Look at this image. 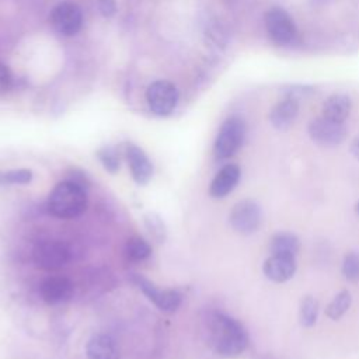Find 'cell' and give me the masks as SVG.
Instances as JSON below:
<instances>
[{
	"label": "cell",
	"mask_w": 359,
	"mask_h": 359,
	"mask_svg": "<svg viewBox=\"0 0 359 359\" xmlns=\"http://www.w3.org/2000/svg\"><path fill=\"white\" fill-rule=\"evenodd\" d=\"M318 316V302L313 296H304L300 302L299 321L304 328H310L316 324Z\"/></svg>",
	"instance_id": "20"
},
{
	"label": "cell",
	"mask_w": 359,
	"mask_h": 359,
	"mask_svg": "<svg viewBox=\"0 0 359 359\" xmlns=\"http://www.w3.org/2000/svg\"><path fill=\"white\" fill-rule=\"evenodd\" d=\"M146 101L156 115L165 116L171 114L178 104V90L170 81L157 80L147 87Z\"/></svg>",
	"instance_id": "5"
},
{
	"label": "cell",
	"mask_w": 359,
	"mask_h": 359,
	"mask_svg": "<svg viewBox=\"0 0 359 359\" xmlns=\"http://www.w3.org/2000/svg\"><path fill=\"white\" fill-rule=\"evenodd\" d=\"M97 4L104 17H112L116 11V0H97Z\"/></svg>",
	"instance_id": "26"
},
{
	"label": "cell",
	"mask_w": 359,
	"mask_h": 359,
	"mask_svg": "<svg viewBox=\"0 0 359 359\" xmlns=\"http://www.w3.org/2000/svg\"><path fill=\"white\" fill-rule=\"evenodd\" d=\"M355 210H356V215L359 216V202L356 203V206H355Z\"/></svg>",
	"instance_id": "29"
},
{
	"label": "cell",
	"mask_w": 359,
	"mask_h": 359,
	"mask_svg": "<svg viewBox=\"0 0 359 359\" xmlns=\"http://www.w3.org/2000/svg\"><path fill=\"white\" fill-rule=\"evenodd\" d=\"M87 209V194L83 185L66 180L57 182L48 196V210L59 219H76Z\"/></svg>",
	"instance_id": "2"
},
{
	"label": "cell",
	"mask_w": 359,
	"mask_h": 359,
	"mask_svg": "<svg viewBox=\"0 0 359 359\" xmlns=\"http://www.w3.org/2000/svg\"><path fill=\"white\" fill-rule=\"evenodd\" d=\"M351 108H352L351 98L346 94L335 93L324 101L321 112H323V116L331 121L345 122L351 114Z\"/></svg>",
	"instance_id": "17"
},
{
	"label": "cell",
	"mask_w": 359,
	"mask_h": 359,
	"mask_svg": "<svg viewBox=\"0 0 359 359\" xmlns=\"http://www.w3.org/2000/svg\"><path fill=\"white\" fill-rule=\"evenodd\" d=\"M125 254L132 261H144L151 255V247L144 238L132 237L125 244Z\"/></svg>",
	"instance_id": "21"
},
{
	"label": "cell",
	"mask_w": 359,
	"mask_h": 359,
	"mask_svg": "<svg viewBox=\"0 0 359 359\" xmlns=\"http://www.w3.org/2000/svg\"><path fill=\"white\" fill-rule=\"evenodd\" d=\"M10 84H11V73L7 66L0 63V93H4L6 90H8Z\"/></svg>",
	"instance_id": "27"
},
{
	"label": "cell",
	"mask_w": 359,
	"mask_h": 359,
	"mask_svg": "<svg viewBox=\"0 0 359 359\" xmlns=\"http://www.w3.org/2000/svg\"><path fill=\"white\" fill-rule=\"evenodd\" d=\"M49 21L56 32L72 36L76 35L83 25V13L77 4L65 1L52 8Z\"/></svg>",
	"instance_id": "9"
},
{
	"label": "cell",
	"mask_w": 359,
	"mask_h": 359,
	"mask_svg": "<svg viewBox=\"0 0 359 359\" xmlns=\"http://www.w3.org/2000/svg\"><path fill=\"white\" fill-rule=\"evenodd\" d=\"M300 250L299 238L292 233H276L272 236L269 241L271 255H283V257H294Z\"/></svg>",
	"instance_id": "18"
},
{
	"label": "cell",
	"mask_w": 359,
	"mask_h": 359,
	"mask_svg": "<svg viewBox=\"0 0 359 359\" xmlns=\"http://www.w3.org/2000/svg\"><path fill=\"white\" fill-rule=\"evenodd\" d=\"M264 275L276 283H283L293 278L296 272V258L283 255H271L262 265Z\"/></svg>",
	"instance_id": "13"
},
{
	"label": "cell",
	"mask_w": 359,
	"mask_h": 359,
	"mask_svg": "<svg viewBox=\"0 0 359 359\" xmlns=\"http://www.w3.org/2000/svg\"><path fill=\"white\" fill-rule=\"evenodd\" d=\"M244 136H245V125L240 118L231 116L226 119L220 126V130L215 140V146H213L215 156L220 160L231 157L241 147Z\"/></svg>",
	"instance_id": "3"
},
{
	"label": "cell",
	"mask_w": 359,
	"mask_h": 359,
	"mask_svg": "<svg viewBox=\"0 0 359 359\" xmlns=\"http://www.w3.org/2000/svg\"><path fill=\"white\" fill-rule=\"evenodd\" d=\"M307 132L314 143L325 147H332L341 144L345 140L348 129L344 122L331 121L321 115L320 118L310 121Z\"/></svg>",
	"instance_id": "6"
},
{
	"label": "cell",
	"mask_w": 359,
	"mask_h": 359,
	"mask_svg": "<svg viewBox=\"0 0 359 359\" xmlns=\"http://www.w3.org/2000/svg\"><path fill=\"white\" fill-rule=\"evenodd\" d=\"M133 282L137 285V287L147 296L150 302H153L161 311L172 313L175 311L181 304V294L174 289H160L149 279L135 275Z\"/></svg>",
	"instance_id": "10"
},
{
	"label": "cell",
	"mask_w": 359,
	"mask_h": 359,
	"mask_svg": "<svg viewBox=\"0 0 359 359\" xmlns=\"http://www.w3.org/2000/svg\"><path fill=\"white\" fill-rule=\"evenodd\" d=\"M230 224L240 234H252L262 222V212L259 205L252 199H243L237 202L230 212Z\"/></svg>",
	"instance_id": "7"
},
{
	"label": "cell",
	"mask_w": 359,
	"mask_h": 359,
	"mask_svg": "<svg viewBox=\"0 0 359 359\" xmlns=\"http://www.w3.org/2000/svg\"><path fill=\"white\" fill-rule=\"evenodd\" d=\"M265 28L268 36L276 45H287L296 36V27L292 17L280 7H273L266 11Z\"/></svg>",
	"instance_id": "8"
},
{
	"label": "cell",
	"mask_w": 359,
	"mask_h": 359,
	"mask_svg": "<svg viewBox=\"0 0 359 359\" xmlns=\"http://www.w3.org/2000/svg\"><path fill=\"white\" fill-rule=\"evenodd\" d=\"M32 259L43 271H59L70 261V248L57 240H43L34 247Z\"/></svg>",
	"instance_id": "4"
},
{
	"label": "cell",
	"mask_w": 359,
	"mask_h": 359,
	"mask_svg": "<svg viewBox=\"0 0 359 359\" xmlns=\"http://www.w3.org/2000/svg\"><path fill=\"white\" fill-rule=\"evenodd\" d=\"M352 303V296L349 290H342L339 292L327 306L325 309V314L328 318L337 321L339 320L351 307Z\"/></svg>",
	"instance_id": "19"
},
{
	"label": "cell",
	"mask_w": 359,
	"mask_h": 359,
	"mask_svg": "<svg viewBox=\"0 0 359 359\" xmlns=\"http://www.w3.org/2000/svg\"><path fill=\"white\" fill-rule=\"evenodd\" d=\"M351 153L356 160H359V135L351 143Z\"/></svg>",
	"instance_id": "28"
},
{
	"label": "cell",
	"mask_w": 359,
	"mask_h": 359,
	"mask_svg": "<svg viewBox=\"0 0 359 359\" xmlns=\"http://www.w3.org/2000/svg\"><path fill=\"white\" fill-rule=\"evenodd\" d=\"M97 157L101 161L102 167L111 172L115 174L119 170L121 165V158H119V153L114 146H105L102 149H100L97 151Z\"/></svg>",
	"instance_id": "23"
},
{
	"label": "cell",
	"mask_w": 359,
	"mask_h": 359,
	"mask_svg": "<svg viewBox=\"0 0 359 359\" xmlns=\"http://www.w3.org/2000/svg\"><path fill=\"white\" fill-rule=\"evenodd\" d=\"M299 101L293 95H287L279 101L269 112V122L278 130H286L297 118Z\"/></svg>",
	"instance_id": "15"
},
{
	"label": "cell",
	"mask_w": 359,
	"mask_h": 359,
	"mask_svg": "<svg viewBox=\"0 0 359 359\" xmlns=\"http://www.w3.org/2000/svg\"><path fill=\"white\" fill-rule=\"evenodd\" d=\"M209 332L213 349L222 358H237L248 346L245 328L227 314L215 313L209 321Z\"/></svg>",
	"instance_id": "1"
},
{
	"label": "cell",
	"mask_w": 359,
	"mask_h": 359,
	"mask_svg": "<svg viewBox=\"0 0 359 359\" xmlns=\"http://www.w3.org/2000/svg\"><path fill=\"white\" fill-rule=\"evenodd\" d=\"M86 355L88 359H119V348L111 335L95 334L86 345Z\"/></svg>",
	"instance_id": "16"
},
{
	"label": "cell",
	"mask_w": 359,
	"mask_h": 359,
	"mask_svg": "<svg viewBox=\"0 0 359 359\" xmlns=\"http://www.w3.org/2000/svg\"><path fill=\"white\" fill-rule=\"evenodd\" d=\"M144 223L149 231L153 237H156L158 241H163L165 238V227L161 220V217L156 213H147L144 216Z\"/></svg>",
	"instance_id": "25"
},
{
	"label": "cell",
	"mask_w": 359,
	"mask_h": 359,
	"mask_svg": "<svg viewBox=\"0 0 359 359\" xmlns=\"http://www.w3.org/2000/svg\"><path fill=\"white\" fill-rule=\"evenodd\" d=\"M240 167L237 164L223 165L210 182L209 194L213 198H224L229 195L240 181Z\"/></svg>",
	"instance_id": "14"
},
{
	"label": "cell",
	"mask_w": 359,
	"mask_h": 359,
	"mask_svg": "<svg viewBox=\"0 0 359 359\" xmlns=\"http://www.w3.org/2000/svg\"><path fill=\"white\" fill-rule=\"evenodd\" d=\"M73 282L62 275H55L43 279L39 285V293L48 304H59L69 300L73 294Z\"/></svg>",
	"instance_id": "12"
},
{
	"label": "cell",
	"mask_w": 359,
	"mask_h": 359,
	"mask_svg": "<svg viewBox=\"0 0 359 359\" xmlns=\"http://www.w3.org/2000/svg\"><path fill=\"white\" fill-rule=\"evenodd\" d=\"M342 275L349 282H359V254L348 252L342 261Z\"/></svg>",
	"instance_id": "24"
},
{
	"label": "cell",
	"mask_w": 359,
	"mask_h": 359,
	"mask_svg": "<svg viewBox=\"0 0 359 359\" xmlns=\"http://www.w3.org/2000/svg\"><path fill=\"white\" fill-rule=\"evenodd\" d=\"M125 157L130 170V175L137 185H144L153 175V164L147 154L133 143L125 144Z\"/></svg>",
	"instance_id": "11"
},
{
	"label": "cell",
	"mask_w": 359,
	"mask_h": 359,
	"mask_svg": "<svg viewBox=\"0 0 359 359\" xmlns=\"http://www.w3.org/2000/svg\"><path fill=\"white\" fill-rule=\"evenodd\" d=\"M32 181V171L28 168L0 171V187L3 185H22Z\"/></svg>",
	"instance_id": "22"
}]
</instances>
